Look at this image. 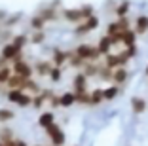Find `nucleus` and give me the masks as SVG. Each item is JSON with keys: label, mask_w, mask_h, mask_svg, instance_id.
Instances as JSON below:
<instances>
[{"label": "nucleus", "mask_w": 148, "mask_h": 146, "mask_svg": "<svg viewBox=\"0 0 148 146\" xmlns=\"http://www.w3.org/2000/svg\"><path fill=\"white\" fill-rule=\"evenodd\" d=\"M74 53H76V55H78L82 61H91V59H97V57L101 55L99 49H97L95 46H87V44L78 46L76 49H74Z\"/></svg>", "instance_id": "nucleus-1"}, {"label": "nucleus", "mask_w": 148, "mask_h": 146, "mask_svg": "<svg viewBox=\"0 0 148 146\" xmlns=\"http://www.w3.org/2000/svg\"><path fill=\"white\" fill-rule=\"evenodd\" d=\"M8 101L19 104V106H29V104H32V101H34V99H32L29 93H25V91L15 89V91H10V93H8Z\"/></svg>", "instance_id": "nucleus-2"}, {"label": "nucleus", "mask_w": 148, "mask_h": 146, "mask_svg": "<svg viewBox=\"0 0 148 146\" xmlns=\"http://www.w3.org/2000/svg\"><path fill=\"white\" fill-rule=\"evenodd\" d=\"M125 30H129V21L123 17V19H118V21L110 23V25H108V34H106V36H110V38H118V36L122 34V32H125Z\"/></svg>", "instance_id": "nucleus-3"}, {"label": "nucleus", "mask_w": 148, "mask_h": 146, "mask_svg": "<svg viewBox=\"0 0 148 146\" xmlns=\"http://www.w3.org/2000/svg\"><path fill=\"white\" fill-rule=\"evenodd\" d=\"M46 133L49 135L53 146H63L65 144V133L61 131V127H59L57 123H51L49 127H46Z\"/></svg>", "instance_id": "nucleus-4"}, {"label": "nucleus", "mask_w": 148, "mask_h": 146, "mask_svg": "<svg viewBox=\"0 0 148 146\" xmlns=\"http://www.w3.org/2000/svg\"><path fill=\"white\" fill-rule=\"evenodd\" d=\"M2 59L4 61H21V49L15 44H8L2 47Z\"/></svg>", "instance_id": "nucleus-5"}, {"label": "nucleus", "mask_w": 148, "mask_h": 146, "mask_svg": "<svg viewBox=\"0 0 148 146\" xmlns=\"http://www.w3.org/2000/svg\"><path fill=\"white\" fill-rule=\"evenodd\" d=\"M13 72L17 74V76L25 78V80H29V78H31V74H32V69L21 59V61H15V63H13Z\"/></svg>", "instance_id": "nucleus-6"}, {"label": "nucleus", "mask_w": 148, "mask_h": 146, "mask_svg": "<svg viewBox=\"0 0 148 146\" xmlns=\"http://www.w3.org/2000/svg\"><path fill=\"white\" fill-rule=\"evenodd\" d=\"M97 27H99V19H97L95 15H91V17L86 19L84 23H80V27L76 29V32H78V34H82V32H89V30L97 29Z\"/></svg>", "instance_id": "nucleus-7"}, {"label": "nucleus", "mask_w": 148, "mask_h": 146, "mask_svg": "<svg viewBox=\"0 0 148 146\" xmlns=\"http://www.w3.org/2000/svg\"><path fill=\"white\" fill-rule=\"evenodd\" d=\"M112 40H110V36H103V38L99 40V44H97V49H99L101 55H110V47H112Z\"/></svg>", "instance_id": "nucleus-8"}, {"label": "nucleus", "mask_w": 148, "mask_h": 146, "mask_svg": "<svg viewBox=\"0 0 148 146\" xmlns=\"http://www.w3.org/2000/svg\"><path fill=\"white\" fill-rule=\"evenodd\" d=\"M25 82H27L25 78L17 76V74H13V76L8 80V84H6V86H8L12 91H15V89H21V91H23V87H25Z\"/></svg>", "instance_id": "nucleus-9"}, {"label": "nucleus", "mask_w": 148, "mask_h": 146, "mask_svg": "<svg viewBox=\"0 0 148 146\" xmlns=\"http://www.w3.org/2000/svg\"><path fill=\"white\" fill-rule=\"evenodd\" d=\"M86 80H87V76L86 74H78V76L74 78V89H76V95H80V93H86Z\"/></svg>", "instance_id": "nucleus-10"}, {"label": "nucleus", "mask_w": 148, "mask_h": 146, "mask_svg": "<svg viewBox=\"0 0 148 146\" xmlns=\"http://www.w3.org/2000/svg\"><path fill=\"white\" fill-rule=\"evenodd\" d=\"M53 70V63H49V61H40L38 64H36V72L40 74V76H49Z\"/></svg>", "instance_id": "nucleus-11"}, {"label": "nucleus", "mask_w": 148, "mask_h": 146, "mask_svg": "<svg viewBox=\"0 0 148 146\" xmlns=\"http://www.w3.org/2000/svg\"><path fill=\"white\" fill-rule=\"evenodd\" d=\"M69 59H70V51L65 53V51H61V49H55V51H53V66H61V64Z\"/></svg>", "instance_id": "nucleus-12"}, {"label": "nucleus", "mask_w": 148, "mask_h": 146, "mask_svg": "<svg viewBox=\"0 0 148 146\" xmlns=\"http://www.w3.org/2000/svg\"><path fill=\"white\" fill-rule=\"evenodd\" d=\"M131 108H133L135 114H143V112L146 110V101L140 99V97H133V101H131Z\"/></svg>", "instance_id": "nucleus-13"}, {"label": "nucleus", "mask_w": 148, "mask_h": 146, "mask_svg": "<svg viewBox=\"0 0 148 146\" xmlns=\"http://www.w3.org/2000/svg\"><path fill=\"white\" fill-rule=\"evenodd\" d=\"M146 30H148V17H144V15L137 17V21H135V32H137V34H144Z\"/></svg>", "instance_id": "nucleus-14"}, {"label": "nucleus", "mask_w": 148, "mask_h": 146, "mask_svg": "<svg viewBox=\"0 0 148 146\" xmlns=\"http://www.w3.org/2000/svg\"><path fill=\"white\" fill-rule=\"evenodd\" d=\"M51 95H53L51 91H42V93H40V95H36V99L32 101V104H34L36 108H40V106H42V104L46 103V101H48V99H51Z\"/></svg>", "instance_id": "nucleus-15"}, {"label": "nucleus", "mask_w": 148, "mask_h": 146, "mask_svg": "<svg viewBox=\"0 0 148 146\" xmlns=\"http://www.w3.org/2000/svg\"><path fill=\"white\" fill-rule=\"evenodd\" d=\"M112 80H114L116 84H123V82L127 80V70L123 69V66H122V69H116V70H114Z\"/></svg>", "instance_id": "nucleus-16"}, {"label": "nucleus", "mask_w": 148, "mask_h": 146, "mask_svg": "<svg viewBox=\"0 0 148 146\" xmlns=\"http://www.w3.org/2000/svg\"><path fill=\"white\" fill-rule=\"evenodd\" d=\"M38 123L42 125L44 129H46V127H49V125L53 123V114H51V112H44L42 116L38 118Z\"/></svg>", "instance_id": "nucleus-17"}, {"label": "nucleus", "mask_w": 148, "mask_h": 146, "mask_svg": "<svg viewBox=\"0 0 148 146\" xmlns=\"http://www.w3.org/2000/svg\"><path fill=\"white\" fill-rule=\"evenodd\" d=\"M59 99H61L63 106H70V104L76 103V93H65V95H61Z\"/></svg>", "instance_id": "nucleus-18"}, {"label": "nucleus", "mask_w": 148, "mask_h": 146, "mask_svg": "<svg viewBox=\"0 0 148 146\" xmlns=\"http://www.w3.org/2000/svg\"><path fill=\"white\" fill-rule=\"evenodd\" d=\"M116 95H118V87L116 86L108 87V89H103V99H105V101H112Z\"/></svg>", "instance_id": "nucleus-19"}, {"label": "nucleus", "mask_w": 148, "mask_h": 146, "mask_svg": "<svg viewBox=\"0 0 148 146\" xmlns=\"http://www.w3.org/2000/svg\"><path fill=\"white\" fill-rule=\"evenodd\" d=\"M23 91H25V93H27V91H29V93H38L40 87H38V84H34L31 78H29V80L25 82V87H23Z\"/></svg>", "instance_id": "nucleus-20"}, {"label": "nucleus", "mask_w": 148, "mask_h": 146, "mask_svg": "<svg viewBox=\"0 0 148 146\" xmlns=\"http://www.w3.org/2000/svg\"><path fill=\"white\" fill-rule=\"evenodd\" d=\"M101 66H97V64H84V74L86 76H95V74H99Z\"/></svg>", "instance_id": "nucleus-21"}, {"label": "nucleus", "mask_w": 148, "mask_h": 146, "mask_svg": "<svg viewBox=\"0 0 148 146\" xmlns=\"http://www.w3.org/2000/svg\"><path fill=\"white\" fill-rule=\"evenodd\" d=\"M10 78H12V70H10V66H4L0 70V84H8Z\"/></svg>", "instance_id": "nucleus-22"}, {"label": "nucleus", "mask_w": 148, "mask_h": 146, "mask_svg": "<svg viewBox=\"0 0 148 146\" xmlns=\"http://www.w3.org/2000/svg\"><path fill=\"white\" fill-rule=\"evenodd\" d=\"M76 103L91 104V93H80V95H76Z\"/></svg>", "instance_id": "nucleus-23"}, {"label": "nucleus", "mask_w": 148, "mask_h": 146, "mask_svg": "<svg viewBox=\"0 0 148 146\" xmlns=\"http://www.w3.org/2000/svg\"><path fill=\"white\" fill-rule=\"evenodd\" d=\"M129 12V2H122V4L116 8V13L120 15V19H123V15Z\"/></svg>", "instance_id": "nucleus-24"}, {"label": "nucleus", "mask_w": 148, "mask_h": 146, "mask_svg": "<svg viewBox=\"0 0 148 146\" xmlns=\"http://www.w3.org/2000/svg\"><path fill=\"white\" fill-rule=\"evenodd\" d=\"M31 25H32V29H38V32H40V29H42L44 25H46V19L44 17H32V21H31Z\"/></svg>", "instance_id": "nucleus-25"}, {"label": "nucleus", "mask_w": 148, "mask_h": 146, "mask_svg": "<svg viewBox=\"0 0 148 146\" xmlns=\"http://www.w3.org/2000/svg\"><path fill=\"white\" fill-rule=\"evenodd\" d=\"M103 101V89H95L91 93V104H99Z\"/></svg>", "instance_id": "nucleus-26"}, {"label": "nucleus", "mask_w": 148, "mask_h": 146, "mask_svg": "<svg viewBox=\"0 0 148 146\" xmlns=\"http://www.w3.org/2000/svg\"><path fill=\"white\" fill-rule=\"evenodd\" d=\"M15 116L12 110H0V121H8V120H12V118Z\"/></svg>", "instance_id": "nucleus-27"}, {"label": "nucleus", "mask_w": 148, "mask_h": 146, "mask_svg": "<svg viewBox=\"0 0 148 146\" xmlns=\"http://www.w3.org/2000/svg\"><path fill=\"white\" fill-rule=\"evenodd\" d=\"M49 78H51L53 82H59V78H61V66H53L51 74H49Z\"/></svg>", "instance_id": "nucleus-28"}, {"label": "nucleus", "mask_w": 148, "mask_h": 146, "mask_svg": "<svg viewBox=\"0 0 148 146\" xmlns=\"http://www.w3.org/2000/svg\"><path fill=\"white\" fill-rule=\"evenodd\" d=\"M25 42H27V38H25V36H17V38L13 40V44H15V46H17L19 49H23V46H25Z\"/></svg>", "instance_id": "nucleus-29"}, {"label": "nucleus", "mask_w": 148, "mask_h": 146, "mask_svg": "<svg viewBox=\"0 0 148 146\" xmlns=\"http://www.w3.org/2000/svg\"><path fill=\"white\" fill-rule=\"evenodd\" d=\"M32 42L34 44H40V42H44V32L40 30V32H36L34 36H32Z\"/></svg>", "instance_id": "nucleus-30"}, {"label": "nucleus", "mask_w": 148, "mask_h": 146, "mask_svg": "<svg viewBox=\"0 0 148 146\" xmlns=\"http://www.w3.org/2000/svg\"><path fill=\"white\" fill-rule=\"evenodd\" d=\"M6 146H27L23 141H10V142H4Z\"/></svg>", "instance_id": "nucleus-31"}, {"label": "nucleus", "mask_w": 148, "mask_h": 146, "mask_svg": "<svg viewBox=\"0 0 148 146\" xmlns=\"http://www.w3.org/2000/svg\"><path fill=\"white\" fill-rule=\"evenodd\" d=\"M4 66H6V61H4V59H2V57H0V70L4 69Z\"/></svg>", "instance_id": "nucleus-32"}, {"label": "nucleus", "mask_w": 148, "mask_h": 146, "mask_svg": "<svg viewBox=\"0 0 148 146\" xmlns=\"http://www.w3.org/2000/svg\"><path fill=\"white\" fill-rule=\"evenodd\" d=\"M0 146H6V144H4V142H0Z\"/></svg>", "instance_id": "nucleus-33"}, {"label": "nucleus", "mask_w": 148, "mask_h": 146, "mask_svg": "<svg viewBox=\"0 0 148 146\" xmlns=\"http://www.w3.org/2000/svg\"><path fill=\"white\" fill-rule=\"evenodd\" d=\"M146 74H148V69H146Z\"/></svg>", "instance_id": "nucleus-34"}]
</instances>
